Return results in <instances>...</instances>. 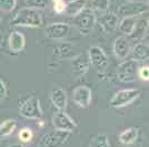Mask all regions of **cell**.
Listing matches in <instances>:
<instances>
[{
	"mask_svg": "<svg viewBox=\"0 0 149 147\" xmlns=\"http://www.w3.org/2000/svg\"><path fill=\"white\" fill-rule=\"evenodd\" d=\"M42 14L32 8H22L11 19V25L26 28H40L42 25Z\"/></svg>",
	"mask_w": 149,
	"mask_h": 147,
	"instance_id": "1",
	"label": "cell"
},
{
	"mask_svg": "<svg viewBox=\"0 0 149 147\" xmlns=\"http://www.w3.org/2000/svg\"><path fill=\"white\" fill-rule=\"evenodd\" d=\"M96 21H97V18H96L93 11L90 9H87V10L81 11L76 17H74L72 25L81 34L88 36L93 29Z\"/></svg>",
	"mask_w": 149,
	"mask_h": 147,
	"instance_id": "2",
	"label": "cell"
},
{
	"mask_svg": "<svg viewBox=\"0 0 149 147\" xmlns=\"http://www.w3.org/2000/svg\"><path fill=\"white\" fill-rule=\"evenodd\" d=\"M140 90L138 89H124L113 94L110 100V106L113 109H121L134 103L140 96Z\"/></svg>",
	"mask_w": 149,
	"mask_h": 147,
	"instance_id": "3",
	"label": "cell"
},
{
	"mask_svg": "<svg viewBox=\"0 0 149 147\" xmlns=\"http://www.w3.org/2000/svg\"><path fill=\"white\" fill-rule=\"evenodd\" d=\"M20 115L28 120H40L44 113L40 106V100L36 96H31L25 100L19 106Z\"/></svg>",
	"mask_w": 149,
	"mask_h": 147,
	"instance_id": "4",
	"label": "cell"
},
{
	"mask_svg": "<svg viewBox=\"0 0 149 147\" xmlns=\"http://www.w3.org/2000/svg\"><path fill=\"white\" fill-rule=\"evenodd\" d=\"M138 62L134 59L124 60L117 67V78L121 83H132L137 80Z\"/></svg>",
	"mask_w": 149,
	"mask_h": 147,
	"instance_id": "5",
	"label": "cell"
},
{
	"mask_svg": "<svg viewBox=\"0 0 149 147\" xmlns=\"http://www.w3.org/2000/svg\"><path fill=\"white\" fill-rule=\"evenodd\" d=\"M88 59L90 62V65L96 67V70L100 73L105 72L109 65V59L106 54V52L100 47H97V45L89 48Z\"/></svg>",
	"mask_w": 149,
	"mask_h": 147,
	"instance_id": "6",
	"label": "cell"
},
{
	"mask_svg": "<svg viewBox=\"0 0 149 147\" xmlns=\"http://www.w3.org/2000/svg\"><path fill=\"white\" fill-rule=\"evenodd\" d=\"M51 123L56 131H61V132H67V133H71L77 127V124L65 111L55 112V114L52 115V118H51Z\"/></svg>",
	"mask_w": 149,
	"mask_h": 147,
	"instance_id": "7",
	"label": "cell"
},
{
	"mask_svg": "<svg viewBox=\"0 0 149 147\" xmlns=\"http://www.w3.org/2000/svg\"><path fill=\"white\" fill-rule=\"evenodd\" d=\"M70 25L65 22H54L45 28L46 37L54 41H62L70 34Z\"/></svg>",
	"mask_w": 149,
	"mask_h": 147,
	"instance_id": "8",
	"label": "cell"
},
{
	"mask_svg": "<svg viewBox=\"0 0 149 147\" xmlns=\"http://www.w3.org/2000/svg\"><path fill=\"white\" fill-rule=\"evenodd\" d=\"M70 133L61 132V131H54L45 134L39 142V147H61L68 141Z\"/></svg>",
	"mask_w": 149,
	"mask_h": 147,
	"instance_id": "9",
	"label": "cell"
},
{
	"mask_svg": "<svg viewBox=\"0 0 149 147\" xmlns=\"http://www.w3.org/2000/svg\"><path fill=\"white\" fill-rule=\"evenodd\" d=\"M93 92L91 89L86 85H79L72 91V101L77 106L81 109H88L91 104Z\"/></svg>",
	"mask_w": 149,
	"mask_h": 147,
	"instance_id": "10",
	"label": "cell"
},
{
	"mask_svg": "<svg viewBox=\"0 0 149 147\" xmlns=\"http://www.w3.org/2000/svg\"><path fill=\"white\" fill-rule=\"evenodd\" d=\"M89 67H90V62L88 56L80 53L71 60L70 74L74 79H80L81 76H84L89 71Z\"/></svg>",
	"mask_w": 149,
	"mask_h": 147,
	"instance_id": "11",
	"label": "cell"
},
{
	"mask_svg": "<svg viewBox=\"0 0 149 147\" xmlns=\"http://www.w3.org/2000/svg\"><path fill=\"white\" fill-rule=\"evenodd\" d=\"M131 53L130 40L125 36L118 37L113 42V54L118 60H126Z\"/></svg>",
	"mask_w": 149,
	"mask_h": 147,
	"instance_id": "12",
	"label": "cell"
},
{
	"mask_svg": "<svg viewBox=\"0 0 149 147\" xmlns=\"http://www.w3.org/2000/svg\"><path fill=\"white\" fill-rule=\"evenodd\" d=\"M148 6L141 2H128L126 5H123L119 9V14H123L124 17H137L141 16L143 13L148 11Z\"/></svg>",
	"mask_w": 149,
	"mask_h": 147,
	"instance_id": "13",
	"label": "cell"
},
{
	"mask_svg": "<svg viewBox=\"0 0 149 147\" xmlns=\"http://www.w3.org/2000/svg\"><path fill=\"white\" fill-rule=\"evenodd\" d=\"M8 47L11 52L19 53L26 47V38L19 31H11L8 36Z\"/></svg>",
	"mask_w": 149,
	"mask_h": 147,
	"instance_id": "14",
	"label": "cell"
},
{
	"mask_svg": "<svg viewBox=\"0 0 149 147\" xmlns=\"http://www.w3.org/2000/svg\"><path fill=\"white\" fill-rule=\"evenodd\" d=\"M99 23L106 33H113L119 25V17L113 12L105 13L99 19Z\"/></svg>",
	"mask_w": 149,
	"mask_h": 147,
	"instance_id": "15",
	"label": "cell"
},
{
	"mask_svg": "<svg viewBox=\"0 0 149 147\" xmlns=\"http://www.w3.org/2000/svg\"><path fill=\"white\" fill-rule=\"evenodd\" d=\"M50 98H51V102H52V104H54V106L56 107L57 110L66 111L68 98H67V93L63 89L59 87V86L54 87L51 95H50Z\"/></svg>",
	"mask_w": 149,
	"mask_h": 147,
	"instance_id": "16",
	"label": "cell"
},
{
	"mask_svg": "<svg viewBox=\"0 0 149 147\" xmlns=\"http://www.w3.org/2000/svg\"><path fill=\"white\" fill-rule=\"evenodd\" d=\"M137 23H138L137 17H124L121 21H119V31L125 37H130L135 33Z\"/></svg>",
	"mask_w": 149,
	"mask_h": 147,
	"instance_id": "17",
	"label": "cell"
},
{
	"mask_svg": "<svg viewBox=\"0 0 149 147\" xmlns=\"http://www.w3.org/2000/svg\"><path fill=\"white\" fill-rule=\"evenodd\" d=\"M132 59L137 62L149 60V45L145 42H138L131 48Z\"/></svg>",
	"mask_w": 149,
	"mask_h": 147,
	"instance_id": "18",
	"label": "cell"
},
{
	"mask_svg": "<svg viewBox=\"0 0 149 147\" xmlns=\"http://www.w3.org/2000/svg\"><path fill=\"white\" fill-rule=\"evenodd\" d=\"M138 135H139V129L137 127H129V128L123 131L119 134L118 138L123 145L128 146V145H132L136 143L138 139Z\"/></svg>",
	"mask_w": 149,
	"mask_h": 147,
	"instance_id": "19",
	"label": "cell"
},
{
	"mask_svg": "<svg viewBox=\"0 0 149 147\" xmlns=\"http://www.w3.org/2000/svg\"><path fill=\"white\" fill-rule=\"evenodd\" d=\"M58 56L60 59H65V60H72L76 56L80 53L76 52V48L74 44H71L70 42H62L59 47H58Z\"/></svg>",
	"mask_w": 149,
	"mask_h": 147,
	"instance_id": "20",
	"label": "cell"
},
{
	"mask_svg": "<svg viewBox=\"0 0 149 147\" xmlns=\"http://www.w3.org/2000/svg\"><path fill=\"white\" fill-rule=\"evenodd\" d=\"M88 0H70L68 3H66V10L65 12L68 16L76 17L77 14H79L81 11L85 10V8L87 6Z\"/></svg>",
	"mask_w": 149,
	"mask_h": 147,
	"instance_id": "21",
	"label": "cell"
},
{
	"mask_svg": "<svg viewBox=\"0 0 149 147\" xmlns=\"http://www.w3.org/2000/svg\"><path fill=\"white\" fill-rule=\"evenodd\" d=\"M17 127V122L13 118H8L0 124V139L6 138L8 136L13 134L15 129Z\"/></svg>",
	"mask_w": 149,
	"mask_h": 147,
	"instance_id": "22",
	"label": "cell"
},
{
	"mask_svg": "<svg viewBox=\"0 0 149 147\" xmlns=\"http://www.w3.org/2000/svg\"><path fill=\"white\" fill-rule=\"evenodd\" d=\"M89 147H111L107 134L99 133L95 135L89 142Z\"/></svg>",
	"mask_w": 149,
	"mask_h": 147,
	"instance_id": "23",
	"label": "cell"
},
{
	"mask_svg": "<svg viewBox=\"0 0 149 147\" xmlns=\"http://www.w3.org/2000/svg\"><path fill=\"white\" fill-rule=\"evenodd\" d=\"M109 5H110V0H90L89 9L105 12L109 9Z\"/></svg>",
	"mask_w": 149,
	"mask_h": 147,
	"instance_id": "24",
	"label": "cell"
},
{
	"mask_svg": "<svg viewBox=\"0 0 149 147\" xmlns=\"http://www.w3.org/2000/svg\"><path fill=\"white\" fill-rule=\"evenodd\" d=\"M17 6V0H0V13L11 12Z\"/></svg>",
	"mask_w": 149,
	"mask_h": 147,
	"instance_id": "25",
	"label": "cell"
},
{
	"mask_svg": "<svg viewBox=\"0 0 149 147\" xmlns=\"http://www.w3.org/2000/svg\"><path fill=\"white\" fill-rule=\"evenodd\" d=\"M49 0H26V5L28 8H32L36 10H42L48 6Z\"/></svg>",
	"mask_w": 149,
	"mask_h": 147,
	"instance_id": "26",
	"label": "cell"
},
{
	"mask_svg": "<svg viewBox=\"0 0 149 147\" xmlns=\"http://www.w3.org/2000/svg\"><path fill=\"white\" fill-rule=\"evenodd\" d=\"M18 137L22 143H30L33 138V133L29 127H24L19 131Z\"/></svg>",
	"mask_w": 149,
	"mask_h": 147,
	"instance_id": "27",
	"label": "cell"
},
{
	"mask_svg": "<svg viewBox=\"0 0 149 147\" xmlns=\"http://www.w3.org/2000/svg\"><path fill=\"white\" fill-rule=\"evenodd\" d=\"M137 78H139L141 81L149 82V65H141L138 67L137 70Z\"/></svg>",
	"mask_w": 149,
	"mask_h": 147,
	"instance_id": "28",
	"label": "cell"
},
{
	"mask_svg": "<svg viewBox=\"0 0 149 147\" xmlns=\"http://www.w3.org/2000/svg\"><path fill=\"white\" fill-rule=\"evenodd\" d=\"M7 96V85L5 81L0 78V102L3 101Z\"/></svg>",
	"mask_w": 149,
	"mask_h": 147,
	"instance_id": "29",
	"label": "cell"
},
{
	"mask_svg": "<svg viewBox=\"0 0 149 147\" xmlns=\"http://www.w3.org/2000/svg\"><path fill=\"white\" fill-rule=\"evenodd\" d=\"M54 10H55V12L58 13V14L65 12V10H66V2H65V1H61V2L54 3Z\"/></svg>",
	"mask_w": 149,
	"mask_h": 147,
	"instance_id": "30",
	"label": "cell"
},
{
	"mask_svg": "<svg viewBox=\"0 0 149 147\" xmlns=\"http://www.w3.org/2000/svg\"><path fill=\"white\" fill-rule=\"evenodd\" d=\"M143 39H145V41H146V44H148L149 45V31H147L146 32V34H145V37H143Z\"/></svg>",
	"mask_w": 149,
	"mask_h": 147,
	"instance_id": "31",
	"label": "cell"
},
{
	"mask_svg": "<svg viewBox=\"0 0 149 147\" xmlns=\"http://www.w3.org/2000/svg\"><path fill=\"white\" fill-rule=\"evenodd\" d=\"M37 125H38V126H40V127H44L45 122H44V121H41V118H40V120H39V121H38Z\"/></svg>",
	"mask_w": 149,
	"mask_h": 147,
	"instance_id": "32",
	"label": "cell"
},
{
	"mask_svg": "<svg viewBox=\"0 0 149 147\" xmlns=\"http://www.w3.org/2000/svg\"><path fill=\"white\" fill-rule=\"evenodd\" d=\"M9 147H25L22 144H13V145H10Z\"/></svg>",
	"mask_w": 149,
	"mask_h": 147,
	"instance_id": "33",
	"label": "cell"
},
{
	"mask_svg": "<svg viewBox=\"0 0 149 147\" xmlns=\"http://www.w3.org/2000/svg\"><path fill=\"white\" fill-rule=\"evenodd\" d=\"M61 1H65V0H52L54 3H57V2H61Z\"/></svg>",
	"mask_w": 149,
	"mask_h": 147,
	"instance_id": "34",
	"label": "cell"
},
{
	"mask_svg": "<svg viewBox=\"0 0 149 147\" xmlns=\"http://www.w3.org/2000/svg\"><path fill=\"white\" fill-rule=\"evenodd\" d=\"M127 2H131V1H135V0H126Z\"/></svg>",
	"mask_w": 149,
	"mask_h": 147,
	"instance_id": "35",
	"label": "cell"
},
{
	"mask_svg": "<svg viewBox=\"0 0 149 147\" xmlns=\"http://www.w3.org/2000/svg\"><path fill=\"white\" fill-rule=\"evenodd\" d=\"M147 6L149 7V0H147Z\"/></svg>",
	"mask_w": 149,
	"mask_h": 147,
	"instance_id": "36",
	"label": "cell"
},
{
	"mask_svg": "<svg viewBox=\"0 0 149 147\" xmlns=\"http://www.w3.org/2000/svg\"><path fill=\"white\" fill-rule=\"evenodd\" d=\"M0 22H1V13H0Z\"/></svg>",
	"mask_w": 149,
	"mask_h": 147,
	"instance_id": "37",
	"label": "cell"
}]
</instances>
